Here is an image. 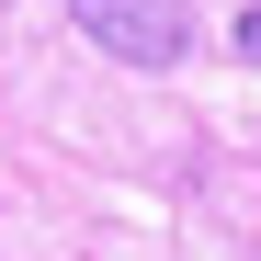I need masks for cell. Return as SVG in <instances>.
<instances>
[{
	"label": "cell",
	"mask_w": 261,
	"mask_h": 261,
	"mask_svg": "<svg viewBox=\"0 0 261 261\" xmlns=\"http://www.w3.org/2000/svg\"><path fill=\"white\" fill-rule=\"evenodd\" d=\"M68 23L91 34V46H114L125 68H182V46H193L182 0H68Z\"/></svg>",
	"instance_id": "obj_1"
},
{
	"label": "cell",
	"mask_w": 261,
	"mask_h": 261,
	"mask_svg": "<svg viewBox=\"0 0 261 261\" xmlns=\"http://www.w3.org/2000/svg\"><path fill=\"white\" fill-rule=\"evenodd\" d=\"M239 57H261V12H239Z\"/></svg>",
	"instance_id": "obj_2"
}]
</instances>
